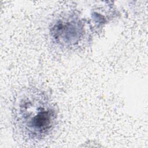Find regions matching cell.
I'll return each mask as SVG.
<instances>
[{
    "instance_id": "2",
    "label": "cell",
    "mask_w": 148,
    "mask_h": 148,
    "mask_svg": "<svg viewBox=\"0 0 148 148\" xmlns=\"http://www.w3.org/2000/svg\"><path fill=\"white\" fill-rule=\"evenodd\" d=\"M82 28L79 21L72 19L58 21L51 29L56 40L64 45H74L79 40Z\"/></svg>"
},
{
    "instance_id": "1",
    "label": "cell",
    "mask_w": 148,
    "mask_h": 148,
    "mask_svg": "<svg viewBox=\"0 0 148 148\" xmlns=\"http://www.w3.org/2000/svg\"><path fill=\"white\" fill-rule=\"evenodd\" d=\"M14 126L24 138L40 140L53 130L57 113L47 95L36 88H28L20 92L14 103Z\"/></svg>"
}]
</instances>
